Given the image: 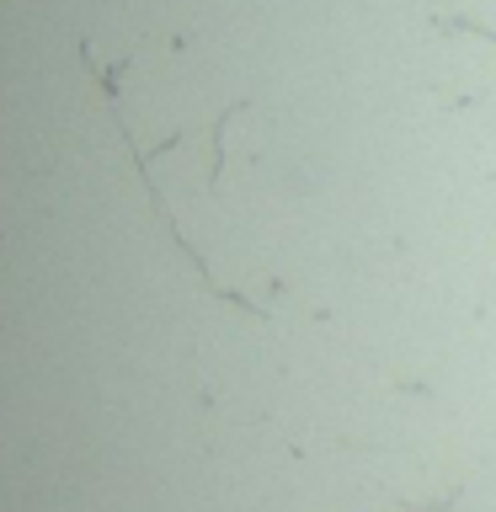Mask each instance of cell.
Returning a JSON list of instances; mask_svg holds the SVG:
<instances>
[{"mask_svg":"<svg viewBox=\"0 0 496 512\" xmlns=\"http://www.w3.org/2000/svg\"><path fill=\"white\" fill-rule=\"evenodd\" d=\"M438 27H443V32H454V27H459V32H475V38H486V43L496 48V27L475 22V16H438Z\"/></svg>","mask_w":496,"mask_h":512,"instance_id":"2","label":"cell"},{"mask_svg":"<svg viewBox=\"0 0 496 512\" xmlns=\"http://www.w3.org/2000/svg\"><path fill=\"white\" fill-rule=\"evenodd\" d=\"M80 59L91 64L96 86H102V102H107V112H112V128H118V134H123V144H128V150H134V171H139V182H144V198H150V208H155V214H160V230H166V235L176 240V251H182V256H187L192 267H198V283H203V288H208V294H214V299H224V304H235V310H246V315H267V310H262V304H256V299H246V294H240V288H224V283L214 278V272H208V262H203V251L192 246V240H187V230H182V224H176V214H171V203H166V192H160V187L150 182V155H144V144H139V134H134V128H128V118H123V107H118V75H123V64H112V70H107V64L96 59L91 48H80Z\"/></svg>","mask_w":496,"mask_h":512,"instance_id":"1","label":"cell"},{"mask_svg":"<svg viewBox=\"0 0 496 512\" xmlns=\"http://www.w3.org/2000/svg\"><path fill=\"white\" fill-rule=\"evenodd\" d=\"M459 502V486L454 491H438V496H427V502H411V507H400V512H448Z\"/></svg>","mask_w":496,"mask_h":512,"instance_id":"3","label":"cell"}]
</instances>
